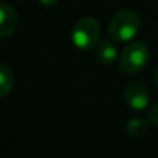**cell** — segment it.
Masks as SVG:
<instances>
[{
  "label": "cell",
  "instance_id": "10",
  "mask_svg": "<svg viewBox=\"0 0 158 158\" xmlns=\"http://www.w3.org/2000/svg\"><path fill=\"white\" fill-rule=\"evenodd\" d=\"M39 3H40L42 6H46V7H52V6L57 4L58 0H39Z\"/></svg>",
  "mask_w": 158,
  "mask_h": 158
},
{
  "label": "cell",
  "instance_id": "3",
  "mask_svg": "<svg viewBox=\"0 0 158 158\" xmlns=\"http://www.w3.org/2000/svg\"><path fill=\"white\" fill-rule=\"evenodd\" d=\"M150 60V50L142 42L128 44L121 53L119 69L125 74H137L143 71Z\"/></svg>",
  "mask_w": 158,
  "mask_h": 158
},
{
  "label": "cell",
  "instance_id": "4",
  "mask_svg": "<svg viewBox=\"0 0 158 158\" xmlns=\"http://www.w3.org/2000/svg\"><path fill=\"white\" fill-rule=\"evenodd\" d=\"M125 101L132 110H144L150 103V93L144 83L131 82L125 89Z\"/></svg>",
  "mask_w": 158,
  "mask_h": 158
},
{
  "label": "cell",
  "instance_id": "2",
  "mask_svg": "<svg viewBox=\"0 0 158 158\" xmlns=\"http://www.w3.org/2000/svg\"><path fill=\"white\" fill-rule=\"evenodd\" d=\"M101 36L100 22L93 17H82L74 24L71 40L79 50H92Z\"/></svg>",
  "mask_w": 158,
  "mask_h": 158
},
{
  "label": "cell",
  "instance_id": "11",
  "mask_svg": "<svg viewBox=\"0 0 158 158\" xmlns=\"http://www.w3.org/2000/svg\"><path fill=\"white\" fill-rule=\"evenodd\" d=\"M154 83H156V86L158 89V68L156 69V74H154Z\"/></svg>",
  "mask_w": 158,
  "mask_h": 158
},
{
  "label": "cell",
  "instance_id": "9",
  "mask_svg": "<svg viewBox=\"0 0 158 158\" xmlns=\"http://www.w3.org/2000/svg\"><path fill=\"white\" fill-rule=\"evenodd\" d=\"M148 122L156 129H158V103H156L148 110Z\"/></svg>",
  "mask_w": 158,
  "mask_h": 158
},
{
  "label": "cell",
  "instance_id": "7",
  "mask_svg": "<svg viewBox=\"0 0 158 158\" xmlns=\"http://www.w3.org/2000/svg\"><path fill=\"white\" fill-rule=\"evenodd\" d=\"M14 87V75L10 67L0 63V97H6Z\"/></svg>",
  "mask_w": 158,
  "mask_h": 158
},
{
  "label": "cell",
  "instance_id": "1",
  "mask_svg": "<svg viewBox=\"0 0 158 158\" xmlns=\"http://www.w3.org/2000/svg\"><path fill=\"white\" fill-rule=\"evenodd\" d=\"M140 17L131 8L119 10L111 17L108 24V33L117 42H128L133 39L140 31Z\"/></svg>",
  "mask_w": 158,
  "mask_h": 158
},
{
  "label": "cell",
  "instance_id": "5",
  "mask_svg": "<svg viewBox=\"0 0 158 158\" xmlns=\"http://www.w3.org/2000/svg\"><path fill=\"white\" fill-rule=\"evenodd\" d=\"M18 27V14L10 4L0 3V39L10 38Z\"/></svg>",
  "mask_w": 158,
  "mask_h": 158
},
{
  "label": "cell",
  "instance_id": "6",
  "mask_svg": "<svg viewBox=\"0 0 158 158\" xmlns=\"http://www.w3.org/2000/svg\"><path fill=\"white\" fill-rule=\"evenodd\" d=\"M118 57V50L115 44L110 40H103L97 46L96 58L101 65H111Z\"/></svg>",
  "mask_w": 158,
  "mask_h": 158
},
{
  "label": "cell",
  "instance_id": "8",
  "mask_svg": "<svg viewBox=\"0 0 158 158\" xmlns=\"http://www.w3.org/2000/svg\"><path fill=\"white\" fill-rule=\"evenodd\" d=\"M148 129L147 121L142 119V118H132L126 123V133L131 137H142L146 135Z\"/></svg>",
  "mask_w": 158,
  "mask_h": 158
}]
</instances>
